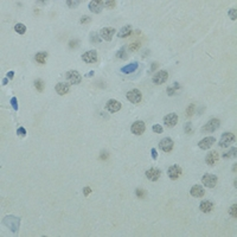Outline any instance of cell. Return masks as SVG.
Segmentation results:
<instances>
[{"label": "cell", "mask_w": 237, "mask_h": 237, "mask_svg": "<svg viewBox=\"0 0 237 237\" xmlns=\"http://www.w3.org/2000/svg\"><path fill=\"white\" fill-rule=\"evenodd\" d=\"M199 210L202 212H204V213H209V212H211L213 210V203H211L210 200H204V202L200 203Z\"/></svg>", "instance_id": "cell-22"}, {"label": "cell", "mask_w": 237, "mask_h": 237, "mask_svg": "<svg viewBox=\"0 0 237 237\" xmlns=\"http://www.w3.org/2000/svg\"><path fill=\"white\" fill-rule=\"evenodd\" d=\"M108 156H109V154H108L107 152H103V153H102V154L100 155V159H102V160H106Z\"/></svg>", "instance_id": "cell-46"}, {"label": "cell", "mask_w": 237, "mask_h": 237, "mask_svg": "<svg viewBox=\"0 0 237 237\" xmlns=\"http://www.w3.org/2000/svg\"><path fill=\"white\" fill-rule=\"evenodd\" d=\"M80 4H81L80 1H73V0H68V1H66L68 7H70V9H71V7H72V9H73V7H77Z\"/></svg>", "instance_id": "cell-37"}, {"label": "cell", "mask_w": 237, "mask_h": 237, "mask_svg": "<svg viewBox=\"0 0 237 237\" xmlns=\"http://www.w3.org/2000/svg\"><path fill=\"white\" fill-rule=\"evenodd\" d=\"M174 147V142L171 138H165L159 142V148L165 152V153H170Z\"/></svg>", "instance_id": "cell-7"}, {"label": "cell", "mask_w": 237, "mask_h": 237, "mask_svg": "<svg viewBox=\"0 0 237 237\" xmlns=\"http://www.w3.org/2000/svg\"><path fill=\"white\" fill-rule=\"evenodd\" d=\"M182 173H183V170H182V167H180L179 165H172V166H170L169 170H167V176H169L170 179H172V180L178 179V178L182 176Z\"/></svg>", "instance_id": "cell-8"}, {"label": "cell", "mask_w": 237, "mask_h": 237, "mask_svg": "<svg viewBox=\"0 0 237 237\" xmlns=\"http://www.w3.org/2000/svg\"><path fill=\"white\" fill-rule=\"evenodd\" d=\"M236 152H237L236 147H232L229 152H226V153L223 154V158H225V159H228V158H235L236 156Z\"/></svg>", "instance_id": "cell-27"}, {"label": "cell", "mask_w": 237, "mask_h": 237, "mask_svg": "<svg viewBox=\"0 0 237 237\" xmlns=\"http://www.w3.org/2000/svg\"><path fill=\"white\" fill-rule=\"evenodd\" d=\"M138 68H139L138 62H133V63H129V64L122 66L121 68V72H123V73H132V72L136 71Z\"/></svg>", "instance_id": "cell-21"}, {"label": "cell", "mask_w": 237, "mask_h": 237, "mask_svg": "<svg viewBox=\"0 0 237 237\" xmlns=\"http://www.w3.org/2000/svg\"><path fill=\"white\" fill-rule=\"evenodd\" d=\"M218 159H219L218 152L211 151V152H209V153L206 154V156H205V163H206L209 166H213V165L218 161Z\"/></svg>", "instance_id": "cell-15"}, {"label": "cell", "mask_w": 237, "mask_h": 237, "mask_svg": "<svg viewBox=\"0 0 237 237\" xmlns=\"http://www.w3.org/2000/svg\"><path fill=\"white\" fill-rule=\"evenodd\" d=\"M116 33L115 29L114 27H103L101 31H100V37L107 42H110L114 37V35Z\"/></svg>", "instance_id": "cell-10"}, {"label": "cell", "mask_w": 237, "mask_h": 237, "mask_svg": "<svg viewBox=\"0 0 237 237\" xmlns=\"http://www.w3.org/2000/svg\"><path fill=\"white\" fill-rule=\"evenodd\" d=\"M235 141H236L235 135H233L232 133H230V132H225V133H223V135H222V138H220L218 145H219V147L225 148V147L231 146L232 142H235Z\"/></svg>", "instance_id": "cell-2"}, {"label": "cell", "mask_w": 237, "mask_h": 237, "mask_svg": "<svg viewBox=\"0 0 237 237\" xmlns=\"http://www.w3.org/2000/svg\"><path fill=\"white\" fill-rule=\"evenodd\" d=\"M126 50H127V48L126 46H122L120 50H119V52H117V57L119 58H121V59H126L127 58V52H126Z\"/></svg>", "instance_id": "cell-31"}, {"label": "cell", "mask_w": 237, "mask_h": 237, "mask_svg": "<svg viewBox=\"0 0 237 237\" xmlns=\"http://www.w3.org/2000/svg\"><path fill=\"white\" fill-rule=\"evenodd\" d=\"M145 129H146V125H145V122H142V121H135V122L132 125V127H130L132 133L135 134V135H141V134H143Z\"/></svg>", "instance_id": "cell-13"}, {"label": "cell", "mask_w": 237, "mask_h": 237, "mask_svg": "<svg viewBox=\"0 0 237 237\" xmlns=\"http://www.w3.org/2000/svg\"><path fill=\"white\" fill-rule=\"evenodd\" d=\"M46 58H48V53L46 52H37L36 56H35V61L39 64H44L46 62Z\"/></svg>", "instance_id": "cell-24"}, {"label": "cell", "mask_w": 237, "mask_h": 237, "mask_svg": "<svg viewBox=\"0 0 237 237\" xmlns=\"http://www.w3.org/2000/svg\"><path fill=\"white\" fill-rule=\"evenodd\" d=\"M35 87H36V89H37L39 93H42V91L44 90V82L38 78V80L35 81Z\"/></svg>", "instance_id": "cell-28"}, {"label": "cell", "mask_w": 237, "mask_h": 237, "mask_svg": "<svg viewBox=\"0 0 237 237\" xmlns=\"http://www.w3.org/2000/svg\"><path fill=\"white\" fill-rule=\"evenodd\" d=\"M126 97H127V100H128L130 103L136 104V103H139V102L141 101L142 95H141L140 90H138V89H132V90H129V91L127 93Z\"/></svg>", "instance_id": "cell-6"}, {"label": "cell", "mask_w": 237, "mask_h": 237, "mask_svg": "<svg viewBox=\"0 0 237 237\" xmlns=\"http://www.w3.org/2000/svg\"><path fill=\"white\" fill-rule=\"evenodd\" d=\"M83 193H84V196H86V197H88V196L91 193V189H90V187H88V186H87V187H84V189H83Z\"/></svg>", "instance_id": "cell-45"}, {"label": "cell", "mask_w": 237, "mask_h": 237, "mask_svg": "<svg viewBox=\"0 0 237 237\" xmlns=\"http://www.w3.org/2000/svg\"><path fill=\"white\" fill-rule=\"evenodd\" d=\"M26 134H27V132H26V129H25L24 127H19V128L17 129V135H18V136H20V138H25Z\"/></svg>", "instance_id": "cell-34"}, {"label": "cell", "mask_w": 237, "mask_h": 237, "mask_svg": "<svg viewBox=\"0 0 237 237\" xmlns=\"http://www.w3.org/2000/svg\"><path fill=\"white\" fill-rule=\"evenodd\" d=\"M104 4H106V6H107L108 9H113V7H115L116 1H114V0H110V1H106Z\"/></svg>", "instance_id": "cell-41"}, {"label": "cell", "mask_w": 237, "mask_h": 237, "mask_svg": "<svg viewBox=\"0 0 237 237\" xmlns=\"http://www.w3.org/2000/svg\"><path fill=\"white\" fill-rule=\"evenodd\" d=\"M219 125H220V122H219L218 119H211L210 121H207V122L204 125L203 130H204V132H207V133L215 132V130H217V129L219 128Z\"/></svg>", "instance_id": "cell-9"}, {"label": "cell", "mask_w": 237, "mask_h": 237, "mask_svg": "<svg viewBox=\"0 0 237 237\" xmlns=\"http://www.w3.org/2000/svg\"><path fill=\"white\" fill-rule=\"evenodd\" d=\"M145 174H146V177H147V178H148L151 182H156L158 179L160 178V176H161V171H160L159 169L152 167V169L147 170Z\"/></svg>", "instance_id": "cell-14"}, {"label": "cell", "mask_w": 237, "mask_h": 237, "mask_svg": "<svg viewBox=\"0 0 237 237\" xmlns=\"http://www.w3.org/2000/svg\"><path fill=\"white\" fill-rule=\"evenodd\" d=\"M14 76V71H9L7 72V78H13Z\"/></svg>", "instance_id": "cell-47"}, {"label": "cell", "mask_w": 237, "mask_h": 237, "mask_svg": "<svg viewBox=\"0 0 237 237\" xmlns=\"http://www.w3.org/2000/svg\"><path fill=\"white\" fill-rule=\"evenodd\" d=\"M156 68H158V63H153V64H152V69H151V70H152V71H154Z\"/></svg>", "instance_id": "cell-48"}, {"label": "cell", "mask_w": 237, "mask_h": 237, "mask_svg": "<svg viewBox=\"0 0 237 237\" xmlns=\"http://www.w3.org/2000/svg\"><path fill=\"white\" fill-rule=\"evenodd\" d=\"M152 129H153L154 133H158V134H161V133L164 132V128H163L160 125H154V126L152 127Z\"/></svg>", "instance_id": "cell-35"}, {"label": "cell", "mask_w": 237, "mask_h": 237, "mask_svg": "<svg viewBox=\"0 0 237 237\" xmlns=\"http://www.w3.org/2000/svg\"><path fill=\"white\" fill-rule=\"evenodd\" d=\"M90 22H91V18L88 17V16H84V17H82V18L80 19V23L83 24V25H84V24H88V23H90Z\"/></svg>", "instance_id": "cell-40"}, {"label": "cell", "mask_w": 237, "mask_h": 237, "mask_svg": "<svg viewBox=\"0 0 237 237\" xmlns=\"http://www.w3.org/2000/svg\"><path fill=\"white\" fill-rule=\"evenodd\" d=\"M89 38H90V42H93V43H101V37L96 32H91Z\"/></svg>", "instance_id": "cell-29"}, {"label": "cell", "mask_w": 237, "mask_h": 237, "mask_svg": "<svg viewBox=\"0 0 237 237\" xmlns=\"http://www.w3.org/2000/svg\"><path fill=\"white\" fill-rule=\"evenodd\" d=\"M86 76H87V77H91V76H94V71H90V72H88Z\"/></svg>", "instance_id": "cell-50"}, {"label": "cell", "mask_w": 237, "mask_h": 237, "mask_svg": "<svg viewBox=\"0 0 237 237\" xmlns=\"http://www.w3.org/2000/svg\"><path fill=\"white\" fill-rule=\"evenodd\" d=\"M11 106H12V108H13L14 110H18V100H17L16 96L11 99Z\"/></svg>", "instance_id": "cell-38"}, {"label": "cell", "mask_w": 237, "mask_h": 237, "mask_svg": "<svg viewBox=\"0 0 237 237\" xmlns=\"http://www.w3.org/2000/svg\"><path fill=\"white\" fill-rule=\"evenodd\" d=\"M55 90H56V93H57L58 95L63 96V95H65V94L69 93L70 87H69V84H66V83H58V84H56Z\"/></svg>", "instance_id": "cell-20"}, {"label": "cell", "mask_w": 237, "mask_h": 237, "mask_svg": "<svg viewBox=\"0 0 237 237\" xmlns=\"http://www.w3.org/2000/svg\"><path fill=\"white\" fill-rule=\"evenodd\" d=\"M140 46H141V43H140V42H133V43L128 46V50L132 51V52H134V51H138V50L140 49Z\"/></svg>", "instance_id": "cell-30"}, {"label": "cell", "mask_w": 237, "mask_h": 237, "mask_svg": "<svg viewBox=\"0 0 237 237\" xmlns=\"http://www.w3.org/2000/svg\"><path fill=\"white\" fill-rule=\"evenodd\" d=\"M151 154H152V159H153V160H156L158 153H156V149H155V148H152V149H151Z\"/></svg>", "instance_id": "cell-43"}, {"label": "cell", "mask_w": 237, "mask_h": 237, "mask_svg": "<svg viewBox=\"0 0 237 237\" xmlns=\"http://www.w3.org/2000/svg\"><path fill=\"white\" fill-rule=\"evenodd\" d=\"M217 180H218L217 177H216L215 174H211V173H205V174L203 176V178H202L203 185L206 186V187H209V189L215 187L216 184H217Z\"/></svg>", "instance_id": "cell-4"}, {"label": "cell", "mask_w": 237, "mask_h": 237, "mask_svg": "<svg viewBox=\"0 0 237 237\" xmlns=\"http://www.w3.org/2000/svg\"><path fill=\"white\" fill-rule=\"evenodd\" d=\"M121 108H122V104H121L119 101L114 100V99L109 100V101L106 103V109H107L109 113H116V112H119Z\"/></svg>", "instance_id": "cell-12"}, {"label": "cell", "mask_w": 237, "mask_h": 237, "mask_svg": "<svg viewBox=\"0 0 237 237\" xmlns=\"http://www.w3.org/2000/svg\"><path fill=\"white\" fill-rule=\"evenodd\" d=\"M167 78H169L167 71L166 70H160L153 76L152 80H153L154 84H163V83H165L167 81Z\"/></svg>", "instance_id": "cell-5"}, {"label": "cell", "mask_w": 237, "mask_h": 237, "mask_svg": "<svg viewBox=\"0 0 237 237\" xmlns=\"http://www.w3.org/2000/svg\"><path fill=\"white\" fill-rule=\"evenodd\" d=\"M215 141H216L215 138H212V136H206V138H204L203 140H200V141L198 142V147H199L200 149H209L210 147H212V145L215 143Z\"/></svg>", "instance_id": "cell-17"}, {"label": "cell", "mask_w": 237, "mask_h": 237, "mask_svg": "<svg viewBox=\"0 0 237 237\" xmlns=\"http://www.w3.org/2000/svg\"><path fill=\"white\" fill-rule=\"evenodd\" d=\"M3 223L4 225H6L13 233H16L19 229V225H20V218L18 217H14V216H6L4 219H3Z\"/></svg>", "instance_id": "cell-1"}, {"label": "cell", "mask_w": 237, "mask_h": 237, "mask_svg": "<svg viewBox=\"0 0 237 237\" xmlns=\"http://www.w3.org/2000/svg\"><path fill=\"white\" fill-rule=\"evenodd\" d=\"M65 78H66V81H69L70 84H80L81 81H82V76L77 70L68 71L66 75H65Z\"/></svg>", "instance_id": "cell-3"}, {"label": "cell", "mask_w": 237, "mask_h": 237, "mask_svg": "<svg viewBox=\"0 0 237 237\" xmlns=\"http://www.w3.org/2000/svg\"><path fill=\"white\" fill-rule=\"evenodd\" d=\"M82 61L90 64V63H96L97 62V52L96 50H90V51H87L82 55Z\"/></svg>", "instance_id": "cell-11"}, {"label": "cell", "mask_w": 237, "mask_h": 237, "mask_svg": "<svg viewBox=\"0 0 237 237\" xmlns=\"http://www.w3.org/2000/svg\"><path fill=\"white\" fill-rule=\"evenodd\" d=\"M130 35H132V26H130V25L123 26V27L119 31V33H117V36H119L120 38H127V37L130 36Z\"/></svg>", "instance_id": "cell-23"}, {"label": "cell", "mask_w": 237, "mask_h": 237, "mask_svg": "<svg viewBox=\"0 0 237 237\" xmlns=\"http://www.w3.org/2000/svg\"><path fill=\"white\" fill-rule=\"evenodd\" d=\"M78 43H80V42H78L77 39H73V40H71V42L69 43V46H70V48H77V46H78Z\"/></svg>", "instance_id": "cell-42"}, {"label": "cell", "mask_w": 237, "mask_h": 237, "mask_svg": "<svg viewBox=\"0 0 237 237\" xmlns=\"http://www.w3.org/2000/svg\"><path fill=\"white\" fill-rule=\"evenodd\" d=\"M135 193H136V196L140 197V198H143V197L146 196V191H145L143 189H136V190H135Z\"/></svg>", "instance_id": "cell-39"}, {"label": "cell", "mask_w": 237, "mask_h": 237, "mask_svg": "<svg viewBox=\"0 0 237 237\" xmlns=\"http://www.w3.org/2000/svg\"><path fill=\"white\" fill-rule=\"evenodd\" d=\"M7 83H9V78H7V77H5L4 80H3V84H4V86H6Z\"/></svg>", "instance_id": "cell-49"}, {"label": "cell", "mask_w": 237, "mask_h": 237, "mask_svg": "<svg viewBox=\"0 0 237 237\" xmlns=\"http://www.w3.org/2000/svg\"><path fill=\"white\" fill-rule=\"evenodd\" d=\"M103 3L102 1H90L89 3V10L91 11V12H94V13H100L102 10H103Z\"/></svg>", "instance_id": "cell-19"}, {"label": "cell", "mask_w": 237, "mask_h": 237, "mask_svg": "<svg viewBox=\"0 0 237 237\" xmlns=\"http://www.w3.org/2000/svg\"><path fill=\"white\" fill-rule=\"evenodd\" d=\"M14 31H16L18 35H24V33L26 32V26H25L24 24H22V23H18V24H16V26H14Z\"/></svg>", "instance_id": "cell-25"}, {"label": "cell", "mask_w": 237, "mask_h": 237, "mask_svg": "<svg viewBox=\"0 0 237 237\" xmlns=\"http://www.w3.org/2000/svg\"><path fill=\"white\" fill-rule=\"evenodd\" d=\"M179 88H180V86H179V84L176 82V83H173L171 87H169V88H167V94H169L170 96H172V95H174V94H176V91H177Z\"/></svg>", "instance_id": "cell-26"}, {"label": "cell", "mask_w": 237, "mask_h": 237, "mask_svg": "<svg viewBox=\"0 0 237 237\" xmlns=\"http://www.w3.org/2000/svg\"><path fill=\"white\" fill-rule=\"evenodd\" d=\"M236 13H237L236 9H230V10H229V12H228V14H229V18H230L231 20H236V19H237V16H236Z\"/></svg>", "instance_id": "cell-33"}, {"label": "cell", "mask_w": 237, "mask_h": 237, "mask_svg": "<svg viewBox=\"0 0 237 237\" xmlns=\"http://www.w3.org/2000/svg\"><path fill=\"white\" fill-rule=\"evenodd\" d=\"M184 129H185V133H186V134H191V133L193 132V129H192V123H191V122H186L185 126H184Z\"/></svg>", "instance_id": "cell-36"}, {"label": "cell", "mask_w": 237, "mask_h": 237, "mask_svg": "<svg viewBox=\"0 0 237 237\" xmlns=\"http://www.w3.org/2000/svg\"><path fill=\"white\" fill-rule=\"evenodd\" d=\"M190 194L192 197H196V198H200L205 194V191H204V187L200 186V185H194L191 187L190 190Z\"/></svg>", "instance_id": "cell-18"}, {"label": "cell", "mask_w": 237, "mask_h": 237, "mask_svg": "<svg viewBox=\"0 0 237 237\" xmlns=\"http://www.w3.org/2000/svg\"><path fill=\"white\" fill-rule=\"evenodd\" d=\"M164 123L167 127H174L178 123V115L176 113H170L164 117Z\"/></svg>", "instance_id": "cell-16"}, {"label": "cell", "mask_w": 237, "mask_h": 237, "mask_svg": "<svg viewBox=\"0 0 237 237\" xmlns=\"http://www.w3.org/2000/svg\"><path fill=\"white\" fill-rule=\"evenodd\" d=\"M194 110H196V106H194L193 103H191V104L187 107V109H186V116H187V117H191V116H193V114H194Z\"/></svg>", "instance_id": "cell-32"}, {"label": "cell", "mask_w": 237, "mask_h": 237, "mask_svg": "<svg viewBox=\"0 0 237 237\" xmlns=\"http://www.w3.org/2000/svg\"><path fill=\"white\" fill-rule=\"evenodd\" d=\"M229 213H230L231 216L236 217V204H233V205L230 207V211H229Z\"/></svg>", "instance_id": "cell-44"}]
</instances>
